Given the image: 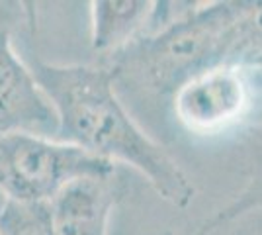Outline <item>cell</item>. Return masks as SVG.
Here are the masks:
<instances>
[{"label": "cell", "mask_w": 262, "mask_h": 235, "mask_svg": "<svg viewBox=\"0 0 262 235\" xmlns=\"http://www.w3.org/2000/svg\"><path fill=\"white\" fill-rule=\"evenodd\" d=\"M155 2L94 0L90 2V44L94 51L114 55L147 34Z\"/></svg>", "instance_id": "cell-7"}, {"label": "cell", "mask_w": 262, "mask_h": 235, "mask_svg": "<svg viewBox=\"0 0 262 235\" xmlns=\"http://www.w3.org/2000/svg\"><path fill=\"white\" fill-rule=\"evenodd\" d=\"M249 168L251 173L245 188L233 198V202L198 225L190 235H211L245 213L262 210V132H254L249 139Z\"/></svg>", "instance_id": "cell-8"}, {"label": "cell", "mask_w": 262, "mask_h": 235, "mask_svg": "<svg viewBox=\"0 0 262 235\" xmlns=\"http://www.w3.org/2000/svg\"><path fill=\"white\" fill-rule=\"evenodd\" d=\"M26 10L24 4H10V2H0V32L2 30H10V24L18 20V16H22Z\"/></svg>", "instance_id": "cell-10"}, {"label": "cell", "mask_w": 262, "mask_h": 235, "mask_svg": "<svg viewBox=\"0 0 262 235\" xmlns=\"http://www.w3.org/2000/svg\"><path fill=\"white\" fill-rule=\"evenodd\" d=\"M57 116L49 98L12 44L10 30L0 32V135L35 134L55 137Z\"/></svg>", "instance_id": "cell-5"}, {"label": "cell", "mask_w": 262, "mask_h": 235, "mask_svg": "<svg viewBox=\"0 0 262 235\" xmlns=\"http://www.w3.org/2000/svg\"><path fill=\"white\" fill-rule=\"evenodd\" d=\"M0 235H55L49 202L4 200Z\"/></svg>", "instance_id": "cell-9"}, {"label": "cell", "mask_w": 262, "mask_h": 235, "mask_svg": "<svg viewBox=\"0 0 262 235\" xmlns=\"http://www.w3.org/2000/svg\"><path fill=\"white\" fill-rule=\"evenodd\" d=\"M262 69L215 65L188 78L170 96L176 120L190 134L215 135L237 127L252 110Z\"/></svg>", "instance_id": "cell-4"}, {"label": "cell", "mask_w": 262, "mask_h": 235, "mask_svg": "<svg viewBox=\"0 0 262 235\" xmlns=\"http://www.w3.org/2000/svg\"><path fill=\"white\" fill-rule=\"evenodd\" d=\"M245 0L192 2L161 30L106 57L116 89L172 96L188 78L215 65H237V24Z\"/></svg>", "instance_id": "cell-2"}, {"label": "cell", "mask_w": 262, "mask_h": 235, "mask_svg": "<svg viewBox=\"0 0 262 235\" xmlns=\"http://www.w3.org/2000/svg\"><path fill=\"white\" fill-rule=\"evenodd\" d=\"M114 175V163L55 137L0 135V194L6 200L51 202L75 180Z\"/></svg>", "instance_id": "cell-3"}, {"label": "cell", "mask_w": 262, "mask_h": 235, "mask_svg": "<svg viewBox=\"0 0 262 235\" xmlns=\"http://www.w3.org/2000/svg\"><path fill=\"white\" fill-rule=\"evenodd\" d=\"M32 73L57 116L55 139L143 175L174 208H188L196 188L172 157L143 132L120 100L114 75L102 65L35 61Z\"/></svg>", "instance_id": "cell-1"}, {"label": "cell", "mask_w": 262, "mask_h": 235, "mask_svg": "<svg viewBox=\"0 0 262 235\" xmlns=\"http://www.w3.org/2000/svg\"><path fill=\"white\" fill-rule=\"evenodd\" d=\"M120 198L118 180L78 179L49 202L55 235H106L114 204Z\"/></svg>", "instance_id": "cell-6"}]
</instances>
